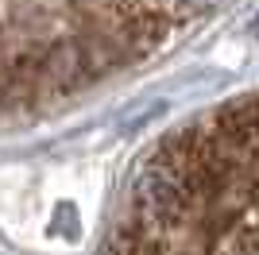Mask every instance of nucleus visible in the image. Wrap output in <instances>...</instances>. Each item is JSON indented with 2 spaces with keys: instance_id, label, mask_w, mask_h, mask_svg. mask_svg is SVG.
<instances>
[{
  "instance_id": "obj_1",
  "label": "nucleus",
  "mask_w": 259,
  "mask_h": 255,
  "mask_svg": "<svg viewBox=\"0 0 259 255\" xmlns=\"http://www.w3.org/2000/svg\"><path fill=\"white\" fill-rule=\"evenodd\" d=\"M101 255H259V97L155 139Z\"/></svg>"
}]
</instances>
